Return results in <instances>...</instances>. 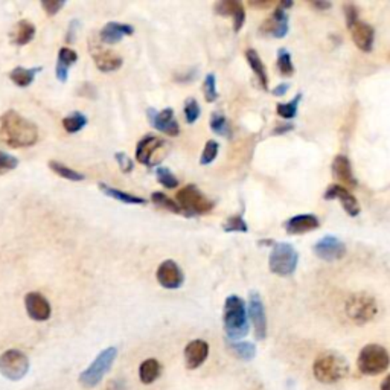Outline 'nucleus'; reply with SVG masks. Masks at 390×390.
I'll return each instance as SVG.
<instances>
[{
  "instance_id": "obj_42",
  "label": "nucleus",
  "mask_w": 390,
  "mask_h": 390,
  "mask_svg": "<svg viewBox=\"0 0 390 390\" xmlns=\"http://www.w3.org/2000/svg\"><path fill=\"white\" fill-rule=\"evenodd\" d=\"M184 118H187V122L188 124H195L197 122V119L200 118V114H201V109H200V105L199 102L194 100V98H189V100L184 102Z\"/></svg>"
},
{
  "instance_id": "obj_25",
  "label": "nucleus",
  "mask_w": 390,
  "mask_h": 390,
  "mask_svg": "<svg viewBox=\"0 0 390 390\" xmlns=\"http://www.w3.org/2000/svg\"><path fill=\"white\" fill-rule=\"evenodd\" d=\"M93 60H95V64L98 69L104 73L116 72L118 69H121V66H122V58L110 51L93 52Z\"/></svg>"
},
{
  "instance_id": "obj_35",
  "label": "nucleus",
  "mask_w": 390,
  "mask_h": 390,
  "mask_svg": "<svg viewBox=\"0 0 390 390\" xmlns=\"http://www.w3.org/2000/svg\"><path fill=\"white\" fill-rule=\"evenodd\" d=\"M211 130L218 136H230V125L226 119V116L215 112L211 114Z\"/></svg>"
},
{
  "instance_id": "obj_18",
  "label": "nucleus",
  "mask_w": 390,
  "mask_h": 390,
  "mask_svg": "<svg viewBox=\"0 0 390 390\" xmlns=\"http://www.w3.org/2000/svg\"><path fill=\"white\" fill-rule=\"evenodd\" d=\"M213 9H215V13L218 16L232 17L233 31L235 32L241 31L244 22H246V11H244V6L241 2H237V0H221V2L215 4Z\"/></svg>"
},
{
  "instance_id": "obj_46",
  "label": "nucleus",
  "mask_w": 390,
  "mask_h": 390,
  "mask_svg": "<svg viewBox=\"0 0 390 390\" xmlns=\"http://www.w3.org/2000/svg\"><path fill=\"white\" fill-rule=\"evenodd\" d=\"M345 16H346L348 29H350L358 22V9H357V6L350 5V4L345 5Z\"/></svg>"
},
{
  "instance_id": "obj_7",
  "label": "nucleus",
  "mask_w": 390,
  "mask_h": 390,
  "mask_svg": "<svg viewBox=\"0 0 390 390\" xmlns=\"http://www.w3.org/2000/svg\"><path fill=\"white\" fill-rule=\"evenodd\" d=\"M299 253L288 242H276L270 253V270L278 276H290L297 268Z\"/></svg>"
},
{
  "instance_id": "obj_19",
  "label": "nucleus",
  "mask_w": 390,
  "mask_h": 390,
  "mask_svg": "<svg viewBox=\"0 0 390 390\" xmlns=\"http://www.w3.org/2000/svg\"><path fill=\"white\" fill-rule=\"evenodd\" d=\"M209 355V345L204 340H192L184 348V363L187 367L194 370L200 367Z\"/></svg>"
},
{
  "instance_id": "obj_10",
  "label": "nucleus",
  "mask_w": 390,
  "mask_h": 390,
  "mask_svg": "<svg viewBox=\"0 0 390 390\" xmlns=\"http://www.w3.org/2000/svg\"><path fill=\"white\" fill-rule=\"evenodd\" d=\"M249 317L255 329L256 340H264L267 337V316L264 304L256 291H252L249 296Z\"/></svg>"
},
{
  "instance_id": "obj_2",
  "label": "nucleus",
  "mask_w": 390,
  "mask_h": 390,
  "mask_svg": "<svg viewBox=\"0 0 390 390\" xmlns=\"http://www.w3.org/2000/svg\"><path fill=\"white\" fill-rule=\"evenodd\" d=\"M313 374L321 384H336L349 375V363L341 354L326 350L314 360Z\"/></svg>"
},
{
  "instance_id": "obj_22",
  "label": "nucleus",
  "mask_w": 390,
  "mask_h": 390,
  "mask_svg": "<svg viewBox=\"0 0 390 390\" xmlns=\"http://www.w3.org/2000/svg\"><path fill=\"white\" fill-rule=\"evenodd\" d=\"M320 226V221L313 213H302V215L291 217L284 228L290 235H302V233H308L311 230H316Z\"/></svg>"
},
{
  "instance_id": "obj_50",
  "label": "nucleus",
  "mask_w": 390,
  "mask_h": 390,
  "mask_svg": "<svg viewBox=\"0 0 390 390\" xmlns=\"http://www.w3.org/2000/svg\"><path fill=\"white\" fill-rule=\"evenodd\" d=\"M313 6L317 8V9H321V11H324V9H329V8H331V4H328V2H314Z\"/></svg>"
},
{
  "instance_id": "obj_33",
  "label": "nucleus",
  "mask_w": 390,
  "mask_h": 390,
  "mask_svg": "<svg viewBox=\"0 0 390 390\" xmlns=\"http://www.w3.org/2000/svg\"><path fill=\"white\" fill-rule=\"evenodd\" d=\"M85 125H87V118H85V116L83 113H80V112H75V113L69 114V116H67V118L63 119L64 130L67 133H71V134L81 131Z\"/></svg>"
},
{
  "instance_id": "obj_27",
  "label": "nucleus",
  "mask_w": 390,
  "mask_h": 390,
  "mask_svg": "<svg viewBox=\"0 0 390 390\" xmlns=\"http://www.w3.org/2000/svg\"><path fill=\"white\" fill-rule=\"evenodd\" d=\"M246 58H247L249 66L252 67L253 73L256 75L259 84L262 85V89L267 90L268 89V75H267V69H266L264 63H262L259 54L255 51V49H247Z\"/></svg>"
},
{
  "instance_id": "obj_26",
  "label": "nucleus",
  "mask_w": 390,
  "mask_h": 390,
  "mask_svg": "<svg viewBox=\"0 0 390 390\" xmlns=\"http://www.w3.org/2000/svg\"><path fill=\"white\" fill-rule=\"evenodd\" d=\"M9 37H11L13 45L25 46L29 42H32V38L35 37V26L32 22H29V20L17 22L13 28L11 34H9Z\"/></svg>"
},
{
  "instance_id": "obj_29",
  "label": "nucleus",
  "mask_w": 390,
  "mask_h": 390,
  "mask_svg": "<svg viewBox=\"0 0 390 390\" xmlns=\"http://www.w3.org/2000/svg\"><path fill=\"white\" fill-rule=\"evenodd\" d=\"M43 67H32V69H25V67H16L9 72V80H11L18 87H28L31 85L35 80V75L42 72Z\"/></svg>"
},
{
  "instance_id": "obj_51",
  "label": "nucleus",
  "mask_w": 390,
  "mask_h": 390,
  "mask_svg": "<svg viewBox=\"0 0 390 390\" xmlns=\"http://www.w3.org/2000/svg\"><path fill=\"white\" fill-rule=\"evenodd\" d=\"M382 390H390V375H387V377L383 379Z\"/></svg>"
},
{
  "instance_id": "obj_4",
  "label": "nucleus",
  "mask_w": 390,
  "mask_h": 390,
  "mask_svg": "<svg viewBox=\"0 0 390 390\" xmlns=\"http://www.w3.org/2000/svg\"><path fill=\"white\" fill-rule=\"evenodd\" d=\"M179 206L184 217L206 215L213 209V201L206 197L195 184H187L177 192Z\"/></svg>"
},
{
  "instance_id": "obj_5",
  "label": "nucleus",
  "mask_w": 390,
  "mask_h": 390,
  "mask_svg": "<svg viewBox=\"0 0 390 390\" xmlns=\"http://www.w3.org/2000/svg\"><path fill=\"white\" fill-rule=\"evenodd\" d=\"M358 370L363 375L375 377L386 372L390 366V355L387 349L382 345H366L358 354Z\"/></svg>"
},
{
  "instance_id": "obj_30",
  "label": "nucleus",
  "mask_w": 390,
  "mask_h": 390,
  "mask_svg": "<svg viewBox=\"0 0 390 390\" xmlns=\"http://www.w3.org/2000/svg\"><path fill=\"white\" fill-rule=\"evenodd\" d=\"M162 374V365L155 358H146L139 367V378L143 384H151Z\"/></svg>"
},
{
  "instance_id": "obj_52",
  "label": "nucleus",
  "mask_w": 390,
  "mask_h": 390,
  "mask_svg": "<svg viewBox=\"0 0 390 390\" xmlns=\"http://www.w3.org/2000/svg\"><path fill=\"white\" fill-rule=\"evenodd\" d=\"M252 6H258V8H268L271 5V2H264V4H255V2H250Z\"/></svg>"
},
{
  "instance_id": "obj_40",
  "label": "nucleus",
  "mask_w": 390,
  "mask_h": 390,
  "mask_svg": "<svg viewBox=\"0 0 390 390\" xmlns=\"http://www.w3.org/2000/svg\"><path fill=\"white\" fill-rule=\"evenodd\" d=\"M218 150H220V145L217 141H208L206 145H204V150L201 153V158H200V165H211L213 160L217 159L218 155Z\"/></svg>"
},
{
  "instance_id": "obj_6",
  "label": "nucleus",
  "mask_w": 390,
  "mask_h": 390,
  "mask_svg": "<svg viewBox=\"0 0 390 390\" xmlns=\"http://www.w3.org/2000/svg\"><path fill=\"white\" fill-rule=\"evenodd\" d=\"M345 313L354 324L366 325L377 317L378 305L372 296L366 295V292H357L346 300Z\"/></svg>"
},
{
  "instance_id": "obj_31",
  "label": "nucleus",
  "mask_w": 390,
  "mask_h": 390,
  "mask_svg": "<svg viewBox=\"0 0 390 390\" xmlns=\"http://www.w3.org/2000/svg\"><path fill=\"white\" fill-rule=\"evenodd\" d=\"M229 349L233 355L244 362H250L256 357V346L250 341H229Z\"/></svg>"
},
{
  "instance_id": "obj_3",
  "label": "nucleus",
  "mask_w": 390,
  "mask_h": 390,
  "mask_svg": "<svg viewBox=\"0 0 390 390\" xmlns=\"http://www.w3.org/2000/svg\"><path fill=\"white\" fill-rule=\"evenodd\" d=\"M224 331L232 341H238L240 338L249 334V317L246 304L240 296H229L224 302Z\"/></svg>"
},
{
  "instance_id": "obj_43",
  "label": "nucleus",
  "mask_w": 390,
  "mask_h": 390,
  "mask_svg": "<svg viewBox=\"0 0 390 390\" xmlns=\"http://www.w3.org/2000/svg\"><path fill=\"white\" fill-rule=\"evenodd\" d=\"M17 167H18V159L14 158V155L0 150V174L13 171Z\"/></svg>"
},
{
  "instance_id": "obj_49",
  "label": "nucleus",
  "mask_w": 390,
  "mask_h": 390,
  "mask_svg": "<svg viewBox=\"0 0 390 390\" xmlns=\"http://www.w3.org/2000/svg\"><path fill=\"white\" fill-rule=\"evenodd\" d=\"M288 84H279L278 87H276V89H273V95H275V96H284L287 92H288Z\"/></svg>"
},
{
  "instance_id": "obj_32",
  "label": "nucleus",
  "mask_w": 390,
  "mask_h": 390,
  "mask_svg": "<svg viewBox=\"0 0 390 390\" xmlns=\"http://www.w3.org/2000/svg\"><path fill=\"white\" fill-rule=\"evenodd\" d=\"M49 168H51L55 174L60 175V177L66 179V180H71V182H83L85 179V175L78 172L69 167H66V165L60 163V162H55V160H51L49 162Z\"/></svg>"
},
{
  "instance_id": "obj_17",
  "label": "nucleus",
  "mask_w": 390,
  "mask_h": 390,
  "mask_svg": "<svg viewBox=\"0 0 390 390\" xmlns=\"http://www.w3.org/2000/svg\"><path fill=\"white\" fill-rule=\"evenodd\" d=\"M165 145H167V142L158 138V136H145L142 141H139L138 146H136V159H138L139 163L145 165V167H153L154 154L163 148Z\"/></svg>"
},
{
  "instance_id": "obj_34",
  "label": "nucleus",
  "mask_w": 390,
  "mask_h": 390,
  "mask_svg": "<svg viewBox=\"0 0 390 390\" xmlns=\"http://www.w3.org/2000/svg\"><path fill=\"white\" fill-rule=\"evenodd\" d=\"M151 201L153 204H155L158 208H162V209H167L172 213H182V209L179 206V203L170 199L168 195H165L163 192H153L151 194Z\"/></svg>"
},
{
  "instance_id": "obj_44",
  "label": "nucleus",
  "mask_w": 390,
  "mask_h": 390,
  "mask_svg": "<svg viewBox=\"0 0 390 390\" xmlns=\"http://www.w3.org/2000/svg\"><path fill=\"white\" fill-rule=\"evenodd\" d=\"M66 5L64 0H42V8L47 13V16H55L58 11Z\"/></svg>"
},
{
  "instance_id": "obj_12",
  "label": "nucleus",
  "mask_w": 390,
  "mask_h": 390,
  "mask_svg": "<svg viewBox=\"0 0 390 390\" xmlns=\"http://www.w3.org/2000/svg\"><path fill=\"white\" fill-rule=\"evenodd\" d=\"M313 252L316 253V256L333 262V261H338L346 255V246L345 242L338 240L337 237L333 235H326L324 238H320L313 247Z\"/></svg>"
},
{
  "instance_id": "obj_45",
  "label": "nucleus",
  "mask_w": 390,
  "mask_h": 390,
  "mask_svg": "<svg viewBox=\"0 0 390 390\" xmlns=\"http://www.w3.org/2000/svg\"><path fill=\"white\" fill-rule=\"evenodd\" d=\"M114 159H116V162H118V165H119V168H121L122 172L126 174V172H131L133 171L134 163H133V160L125 153H116L114 154Z\"/></svg>"
},
{
  "instance_id": "obj_39",
  "label": "nucleus",
  "mask_w": 390,
  "mask_h": 390,
  "mask_svg": "<svg viewBox=\"0 0 390 390\" xmlns=\"http://www.w3.org/2000/svg\"><path fill=\"white\" fill-rule=\"evenodd\" d=\"M203 93L204 98H206L208 102H213L217 101L218 98V92H217V76L213 73H208L206 78H204L203 83Z\"/></svg>"
},
{
  "instance_id": "obj_9",
  "label": "nucleus",
  "mask_w": 390,
  "mask_h": 390,
  "mask_svg": "<svg viewBox=\"0 0 390 390\" xmlns=\"http://www.w3.org/2000/svg\"><path fill=\"white\" fill-rule=\"evenodd\" d=\"M29 372V358L22 350L9 349L0 355V374L9 382H20Z\"/></svg>"
},
{
  "instance_id": "obj_41",
  "label": "nucleus",
  "mask_w": 390,
  "mask_h": 390,
  "mask_svg": "<svg viewBox=\"0 0 390 390\" xmlns=\"http://www.w3.org/2000/svg\"><path fill=\"white\" fill-rule=\"evenodd\" d=\"M223 230L224 232H242L246 233L249 230L247 223L244 221L242 215H233L226 220V223L223 224Z\"/></svg>"
},
{
  "instance_id": "obj_11",
  "label": "nucleus",
  "mask_w": 390,
  "mask_h": 390,
  "mask_svg": "<svg viewBox=\"0 0 390 390\" xmlns=\"http://www.w3.org/2000/svg\"><path fill=\"white\" fill-rule=\"evenodd\" d=\"M146 114H148V121L153 129L163 134L172 136V138L174 136L180 134V125L177 119H175V114L171 107H168V109H165L162 112H158L155 109H148Z\"/></svg>"
},
{
  "instance_id": "obj_23",
  "label": "nucleus",
  "mask_w": 390,
  "mask_h": 390,
  "mask_svg": "<svg viewBox=\"0 0 390 390\" xmlns=\"http://www.w3.org/2000/svg\"><path fill=\"white\" fill-rule=\"evenodd\" d=\"M134 28L126 23H118V22H109L100 32L101 40L105 45H116L119 43L125 35H133Z\"/></svg>"
},
{
  "instance_id": "obj_36",
  "label": "nucleus",
  "mask_w": 390,
  "mask_h": 390,
  "mask_svg": "<svg viewBox=\"0 0 390 390\" xmlns=\"http://www.w3.org/2000/svg\"><path fill=\"white\" fill-rule=\"evenodd\" d=\"M300 98H302V95L297 93L292 101L285 102V104H278L276 109H278V114L280 116V118H284V119H295L296 118Z\"/></svg>"
},
{
  "instance_id": "obj_47",
  "label": "nucleus",
  "mask_w": 390,
  "mask_h": 390,
  "mask_svg": "<svg viewBox=\"0 0 390 390\" xmlns=\"http://www.w3.org/2000/svg\"><path fill=\"white\" fill-rule=\"evenodd\" d=\"M80 28V22L78 20H72L69 25V29H67L66 34V42L67 43H73L75 42V35H76V29Z\"/></svg>"
},
{
  "instance_id": "obj_8",
  "label": "nucleus",
  "mask_w": 390,
  "mask_h": 390,
  "mask_svg": "<svg viewBox=\"0 0 390 390\" xmlns=\"http://www.w3.org/2000/svg\"><path fill=\"white\" fill-rule=\"evenodd\" d=\"M116 355H118V349L113 346L101 350L93 360V363L80 375V383L84 387H95L100 384L104 375L112 369Z\"/></svg>"
},
{
  "instance_id": "obj_13",
  "label": "nucleus",
  "mask_w": 390,
  "mask_h": 390,
  "mask_svg": "<svg viewBox=\"0 0 390 390\" xmlns=\"http://www.w3.org/2000/svg\"><path fill=\"white\" fill-rule=\"evenodd\" d=\"M155 278H158L159 284L167 290H177L184 282V275L182 268L179 267L177 262H174L171 259L162 262L158 268V273H155Z\"/></svg>"
},
{
  "instance_id": "obj_15",
  "label": "nucleus",
  "mask_w": 390,
  "mask_h": 390,
  "mask_svg": "<svg viewBox=\"0 0 390 390\" xmlns=\"http://www.w3.org/2000/svg\"><path fill=\"white\" fill-rule=\"evenodd\" d=\"M324 199L325 200H338L341 204H343V209L349 217H357L360 211H362V208H360V203L354 197V195L350 194L346 188L340 187V184H337V183L331 184V187L326 189Z\"/></svg>"
},
{
  "instance_id": "obj_20",
  "label": "nucleus",
  "mask_w": 390,
  "mask_h": 390,
  "mask_svg": "<svg viewBox=\"0 0 390 390\" xmlns=\"http://www.w3.org/2000/svg\"><path fill=\"white\" fill-rule=\"evenodd\" d=\"M350 37H353V42L362 52H370L374 47L375 40V31L374 28L369 23H365L358 20L353 28L349 29Z\"/></svg>"
},
{
  "instance_id": "obj_28",
  "label": "nucleus",
  "mask_w": 390,
  "mask_h": 390,
  "mask_svg": "<svg viewBox=\"0 0 390 390\" xmlns=\"http://www.w3.org/2000/svg\"><path fill=\"white\" fill-rule=\"evenodd\" d=\"M98 188H100L102 191V194L107 195V197L114 199V200H119L121 203H125V204H146V200L142 199V197H139V195L129 194V192H124L121 189L112 188V187H109V184H105V183H100V184H98Z\"/></svg>"
},
{
  "instance_id": "obj_24",
  "label": "nucleus",
  "mask_w": 390,
  "mask_h": 390,
  "mask_svg": "<svg viewBox=\"0 0 390 390\" xmlns=\"http://www.w3.org/2000/svg\"><path fill=\"white\" fill-rule=\"evenodd\" d=\"M78 61V54L73 49L69 47H61L60 52H58V61L55 67V76L58 78L60 83H66L67 78H69V67L73 66Z\"/></svg>"
},
{
  "instance_id": "obj_38",
  "label": "nucleus",
  "mask_w": 390,
  "mask_h": 390,
  "mask_svg": "<svg viewBox=\"0 0 390 390\" xmlns=\"http://www.w3.org/2000/svg\"><path fill=\"white\" fill-rule=\"evenodd\" d=\"M155 177H158V182L167 189H175L179 187V179L168 168L160 167L155 170Z\"/></svg>"
},
{
  "instance_id": "obj_1",
  "label": "nucleus",
  "mask_w": 390,
  "mask_h": 390,
  "mask_svg": "<svg viewBox=\"0 0 390 390\" xmlns=\"http://www.w3.org/2000/svg\"><path fill=\"white\" fill-rule=\"evenodd\" d=\"M0 141L11 148H28L37 143L38 129L16 110H8L0 116Z\"/></svg>"
},
{
  "instance_id": "obj_21",
  "label": "nucleus",
  "mask_w": 390,
  "mask_h": 390,
  "mask_svg": "<svg viewBox=\"0 0 390 390\" xmlns=\"http://www.w3.org/2000/svg\"><path fill=\"white\" fill-rule=\"evenodd\" d=\"M333 175L334 179L338 182L337 184L343 188H355L357 187V179L354 177L353 167H350V162L346 155H337L333 162Z\"/></svg>"
},
{
  "instance_id": "obj_48",
  "label": "nucleus",
  "mask_w": 390,
  "mask_h": 390,
  "mask_svg": "<svg viewBox=\"0 0 390 390\" xmlns=\"http://www.w3.org/2000/svg\"><path fill=\"white\" fill-rule=\"evenodd\" d=\"M292 129H295V125L292 124H280L276 126L275 130H273V134H285V133L291 131Z\"/></svg>"
},
{
  "instance_id": "obj_16",
  "label": "nucleus",
  "mask_w": 390,
  "mask_h": 390,
  "mask_svg": "<svg viewBox=\"0 0 390 390\" xmlns=\"http://www.w3.org/2000/svg\"><path fill=\"white\" fill-rule=\"evenodd\" d=\"M25 307L28 311V316L35 321H45L51 317V304H49L47 299L42 296L40 292L32 291L28 292L25 296Z\"/></svg>"
},
{
  "instance_id": "obj_37",
  "label": "nucleus",
  "mask_w": 390,
  "mask_h": 390,
  "mask_svg": "<svg viewBox=\"0 0 390 390\" xmlns=\"http://www.w3.org/2000/svg\"><path fill=\"white\" fill-rule=\"evenodd\" d=\"M278 69H279L280 75H284V76H291L292 73H295V66H292L291 55L284 47L279 49V52H278Z\"/></svg>"
},
{
  "instance_id": "obj_14",
  "label": "nucleus",
  "mask_w": 390,
  "mask_h": 390,
  "mask_svg": "<svg viewBox=\"0 0 390 390\" xmlns=\"http://www.w3.org/2000/svg\"><path fill=\"white\" fill-rule=\"evenodd\" d=\"M261 34L275 38H284L288 34V14L284 6H278L267 20L261 26Z\"/></svg>"
}]
</instances>
